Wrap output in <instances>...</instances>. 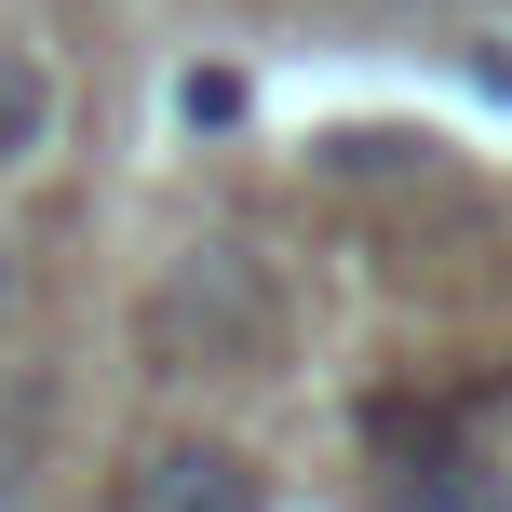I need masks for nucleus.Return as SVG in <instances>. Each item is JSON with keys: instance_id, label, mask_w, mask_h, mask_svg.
Here are the masks:
<instances>
[{"instance_id": "obj_3", "label": "nucleus", "mask_w": 512, "mask_h": 512, "mask_svg": "<svg viewBox=\"0 0 512 512\" xmlns=\"http://www.w3.org/2000/svg\"><path fill=\"white\" fill-rule=\"evenodd\" d=\"M391 512H512V459H486L472 432H445L432 459L391 472Z\"/></svg>"}, {"instance_id": "obj_6", "label": "nucleus", "mask_w": 512, "mask_h": 512, "mask_svg": "<svg viewBox=\"0 0 512 512\" xmlns=\"http://www.w3.org/2000/svg\"><path fill=\"white\" fill-rule=\"evenodd\" d=\"M54 432V378H14L0 391V512H14V486H27V445Z\"/></svg>"}, {"instance_id": "obj_4", "label": "nucleus", "mask_w": 512, "mask_h": 512, "mask_svg": "<svg viewBox=\"0 0 512 512\" xmlns=\"http://www.w3.org/2000/svg\"><path fill=\"white\" fill-rule=\"evenodd\" d=\"M351 432H364V459H378V472H405V459H432V445H445V405L378 391V405H351Z\"/></svg>"}, {"instance_id": "obj_2", "label": "nucleus", "mask_w": 512, "mask_h": 512, "mask_svg": "<svg viewBox=\"0 0 512 512\" xmlns=\"http://www.w3.org/2000/svg\"><path fill=\"white\" fill-rule=\"evenodd\" d=\"M54 135H68V81H54V54H41V41H0V189L41 176Z\"/></svg>"}, {"instance_id": "obj_1", "label": "nucleus", "mask_w": 512, "mask_h": 512, "mask_svg": "<svg viewBox=\"0 0 512 512\" xmlns=\"http://www.w3.org/2000/svg\"><path fill=\"white\" fill-rule=\"evenodd\" d=\"M122 512H270V472L216 432H162V445H135Z\"/></svg>"}, {"instance_id": "obj_5", "label": "nucleus", "mask_w": 512, "mask_h": 512, "mask_svg": "<svg viewBox=\"0 0 512 512\" xmlns=\"http://www.w3.org/2000/svg\"><path fill=\"white\" fill-rule=\"evenodd\" d=\"M418 162H432L418 122H337L324 135V176H418Z\"/></svg>"}, {"instance_id": "obj_8", "label": "nucleus", "mask_w": 512, "mask_h": 512, "mask_svg": "<svg viewBox=\"0 0 512 512\" xmlns=\"http://www.w3.org/2000/svg\"><path fill=\"white\" fill-rule=\"evenodd\" d=\"M0 324H14V243H0Z\"/></svg>"}, {"instance_id": "obj_7", "label": "nucleus", "mask_w": 512, "mask_h": 512, "mask_svg": "<svg viewBox=\"0 0 512 512\" xmlns=\"http://www.w3.org/2000/svg\"><path fill=\"white\" fill-rule=\"evenodd\" d=\"M176 122H189V135H243V122H256V81H243V68H189V81H176Z\"/></svg>"}]
</instances>
